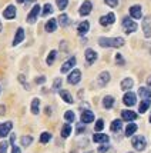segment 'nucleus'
Listing matches in <instances>:
<instances>
[{
  "label": "nucleus",
  "mask_w": 151,
  "mask_h": 153,
  "mask_svg": "<svg viewBox=\"0 0 151 153\" xmlns=\"http://www.w3.org/2000/svg\"><path fill=\"white\" fill-rule=\"evenodd\" d=\"M99 45L101 47H123L124 39L123 37H100Z\"/></svg>",
  "instance_id": "1"
},
{
  "label": "nucleus",
  "mask_w": 151,
  "mask_h": 153,
  "mask_svg": "<svg viewBox=\"0 0 151 153\" xmlns=\"http://www.w3.org/2000/svg\"><path fill=\"white\" fill-rule=\"evenodd\" d=\"M131 143H133V146H134V149L140 150V152L144 150L145 146H147V140H145L144 136H133Z\"/></svg>",
  "instance_id": "2"
},
{
  "label": "nucleus",
  "mask_w": 151,
  "mask_h": 153,
  "mask_svg": "<svg viewBox=\"0 0 151 153\" xmlns=\"http://www.w3.org/2000/svg\"><path fill=\"white\" fill-rule=\"evenodd\" d=\"M123 27H124L125 33L130 34V33H134L136 30H137V23L134 22V20H131L130 17H124L123 19Z\"/></svg>",
  "instance_id": "3"
},
{
  "label": "nucleus",
  "mask_w": 151,
  "mask_h": 153,
  "mask_svg": "<svg viewBox=\"0 0 151 153\" xmlns=\"http://www.w3.org/2000/svg\"><path fill=\"white\" fill-rule=\"evenodd\" d=\"M80 80H81V72H80L79 69H74L71 73L69 74V77H67V82L70 85H77Z\"/></svg>",
  "instance_id": "4"
},
{
  "label": "nucleus",
  "mask_w": 151,
  "mask_h": 153,
  "mask_svg": "<svg viewBox=\"0 0 151 153\" xmlns=\"http://www.w3.org/2000/svg\"><path fill=\"white\" fill-rule=\"evenodd\" d=\"M40 10H41V7L39 6V4H36V6L30 10V13H29V16H27V22L32 25V23H34L36 22V19H37V16H39Z\"/></svg>",
  "instance_id": "5"
},
{
  "label": "nucleus",
  "mask_w": 151,
  "mask_h": 153,
  "mask_svg": "<svg viewBox=\"0 0 151 153\" xmlns=\"http://www.w3.org/2000/svg\"><path fill=\"white\" fill-rule=\"evenodd\" d=\"M116 22V16L114 13H108L107 16H103V17H100V25L101 26H110Z\"/></svg>",
  "instance_id": "6"
},
{
  "label": "nucleus",
  "mask_w": 151,
  "mask_h": 153,
  "mask_svg": "<svg viewBox=\"0 0 151 153\" xmlns=\"http://www.w3.org/2000/svg\"><path fill=\"white\" fill-rule=\"evenodd\" d=\"M12 127H13V123H12V122H4V123H1V125H0V137L7 136V134L10 133Z\"/></svg>",
  "instance_id": "7"
},
{
  "label": "nucleus",
  "mask_w": 151,
  "mask_h": 153,
  "mask_svg": "<svg viewBox=\"0 0 151 153\" xmlns=\"http://www.w3.org/2000/svg\"><path fill=\"white\" fill-rule=\"evenodd\" d=\"M136 94L133 93V92H127L124 94V97H123V102H124V105L127 106H134L136 105Z\"/></svg>",
  "instance_id": "8"
},
{
  "label": "nucleus",
  "mask_w": 151,
  "mask_h": 153,
  "mask_svg": "<svg viewBox=\"0 0 151 153\" xmlns=\"http://www.w3.org/2000/svg\"><path fill=\"white\" fill-rule=\"evenodd\" d=\"M91 9H93L91 1L85 0L84 3L81 4V7H80V14H81V16H87V14L91 13Z\"/></svg>",
  "instance_id": "9"
},
{
  "label": "nucleus",
  "mask_w": 151,
  "mask_h": 153,
  "mask_svg": "<svg viewBox=\"0 0 151 153\" xmlns=\"http://www.w3.org/2000/svg\"><path fill=\"white\" fill-rule=\"evenodd\" d=\"M74 65H76V57H70L66 63H63V66H61V69H60V72H61V73H67L69 70H71Z\"/></svg>",
  "instance_id": "10"
},
{
  "label": "nucleus",
  "mask_w": 151,
  "mask_h": 153,
  "mask_svg": "<svg viewBox=\"0 0 151 153\" xmlns=\"http://www.w3.org/2000/svg\"><path fill=\"white\" fill-rule=\"evenodd\" d=\"M3 16H4V19L7 20H12L16 17V7L14 6H7L6 9H4V12H3Z\"/></svg>",
  "instance_id": "11"
},
{
  "label": "nucleus",
  "mask_w": 151,
  "mask_h": 153,
  "mask_svg": "<svg viewBox=\"0 0 151 153\" xmlns=\"http://www.w3.org/2000/svg\"><path fill=\"white\" fill-rule=\"evenodd\" d=\"M130 16L134 17V19H141V16H143V10H141V6H131L130 7Z\"/></svg>",
  "instance_id": "12"
},
{
  "label": "nucleus",
  "mask_w": 151,
  "mask_h": 153,
  "mask_svg": "<svg viewBox=\"0 0 151 153\" xmlns=\"http://www.w3.org/2000/svg\"><path fill=\"white\" fill-rule=\"evenodd\" d=\"M85 60L88 65H93L96 60H97V53L93 50V49H87L85 50Z\"/></svg>",
  "instance_id": "13"
},
{
  "label": "nucleus",
  "mask_w": 151,
  "mask_h": 153,
  "mask_svg": "<svg viewBox=\"0 0 151 153\" xmlns=\"http://www.w3.org/2000/svg\"><path fill=\"white\" fill-rule=\"evenodd\" d=\"M23 40H24V30H23L21 27H19V29H17V32H16V36H14L13 46H17V45H20Z\"/></svg>",
  "instance_id": "14"
},
{
  "label": "nucleus",
  "mask_w": 151,
  "mask_h": 153,
  "mask_svg": "<svg viewBox=\"0 0 151 153\" xmlns=\"http://www.w3.org/2000/svg\"><path fill=\"white\" fill-rule=\"evenodd\" d=\"M108 82H110V73H108V72H103V73H100L99 82H97L100 87H104Z\"/></svg>",
  "instance_id": "15"
},
{
  "label": "nucleus",
  "mask_w": 151,
  "mask_h": 153,
  "mask_svg": "<svg viewBox=\"0 0 151 153\" xmlns=\"http://www.w3.org/2000/svg\"><path fill=\"white\" fill-rule=\"evenodd\" d=\"M93 120H94V114H93V112H90V110H84L83 113H81V123H91Z\"/></svg>",
  "instance_id": "16"
},
{
  "label": "nucleus",
  "mask_w": 151,
  "mask_h": 153,
  "mask_svg": "<svg viewBox=\"0 0 151 153\" xmlns=\"http://www.w3.org/2000/svg\"><path fill=\"white\" fill-rule=\"evenodd\" d=\"M121 117H123V120H127V122L136 120L137 119V113H134L131 110H123V112H121Z\"/></svg>",
  "instance_id": "17"
},
{
  "label": "nucleus",
  "mask_w": 151,
  "mask_h": 153,
  "mask_svg": "<svg viewBox=\"0 0 151 153\" xmlns=\"http://www.w3.org/2000/svg\"><path fill=\"white\" fill-rule=\"evenodd\" d=\"M88 29H90V23L87 22V20H84V22H81L79 25V27H77V32H79L80 36H83V34H85L87 32H88Z\"/></svg>",
  "instance_id": "18"
},
{
  "label": "nucleus",
  "mask_w": 151,
  "mask_h": 153,
  "mask_svg": "<svg viewBox=\"0 0 151 153\" xmlns=\"http://www.w3.org/2000/svg\"><path fill=\"white\" fill-rule=\"evenodd\" d=\"M44 29H46V32H49V33H53V32L57 29V20H56V19H50L46 23Z\"/></svg>",
  "instance_id": "19"
},
{
  "label": "nucleus",
  "mask_w": 151,
  "mask_h": 153,
  "mask_svg": "<svg viewBox=\"0 0 151 153\" xmlns=\"http://www.w3.org/2000/svg\"><path fill=\"white\" fill-rule=\"evenodd\" d=\"M93 140L96 142V143H107L110 137H108V134H103V133H97L93 136Z\"/></svg>",
  "instance_id": "20"
},
{
  "label": "nucleus",
  "mask_w": 151,
  "mask_h": 153,
  "mask_svg": "<svg viewBox=\"0 0 151 153\" xmlns=\"http://www.w3.org/2000/svg\"><path fill=\"white\" fill-rule=\"evenodd\" d=\"M59 25L61 27H66V26H69V23H70V19H69V16H67V14H60L59 16Z\"/></svg>",
  "instance_id": "21"
},
{
  "label": "nucleus",
  "mask_w": 151,
  "mask_h": 153,
  "mask_svg": "<svg viewBox=\"0 0 151 153\" xmlns=\"http://www.w3.org/2000/svg\"><path fill=\"white\" fill-rule=\"evenodd\" d=\"M133 85H134L133 79L127 77V79H124L123 82H121V89H123V90H130V89L133 87Z\"/></svg>",
  "instance_id": "22"
},
{
  "label": "nucleus",
  "mask_w": 151,
  "mask_h": 153,
  "mask_svg": "<svg viewBox=\"0 0 151 153\" xmlns=\"http://www.w3.org/2000/svg\"><path fill=\"white\" fill-rule=\"evenodd\" d=\"M138 94L144 99H151V90L147 89V87H140L138 89Z\"/></svg>",
  "instance_id": "23"
},
{
  "label": "nucleus",
  "mask_w": 151,
  "mask_h": 153,
  "mask_svg": "<svg viewBox=\"0 0 151 153\" xmlns=\"http://www.w3.org/2000/svg\"><path fill=\"white\" fill-rule=\"evenodd\" d=\"M113 105H114V97L113 96H105L104 99H103V106L105 109H111Z\"/></svg>",
  "instance_id": "24"
},
{
  "label": "nucleus",
  "mask_w": 151,
  "mask_h": 153,
  "mask_svg": "<svg viewBox=\"0 0 151 153\" xmlns=\"http://www.w3.org/2000/svg\"><path fill=\"white\" fill-rule=\"evenodd\" d=\"M150 105H151V102H150V99H144V100H141V103H140V106H138V110L141 112V113H144L145 110L150 107Z\"/></svg>",
  "instance_id": "25"
},
{
  "label": "nucleus",
  "mask_w": 151,
  "mask_h": 153,
  "mask_svg": "<svg viewBox=\"0 0 151 153\" xmlns=\"http://www.w3.org/2000/svg\"><path fill=\"white\" fill-rule=\"evenodd\" d=\"M39 110H40V100L36 97V99H33V102H32V113L39 114Z\"/></svg>",
  "instance_id": "26"
},
{
  "label": "nucleus",
  "mask_w": 151,
  "mask_h": 153,
  "mask_svg": "<svg viewBox=\"0 0 151 153\" xmlns=\"http://www.w3.org/2000/svg\"><path fill=\"white\" fill-rule=\"evenodd\" d=\"M60 96H61V99L64 100L66 103H73V97H71V94L69 93L67 90H60Z\"/></svg>",
  "instance_id": "27"
},
{
  "label": "nucleus",
  "mask_w": 151,
  "mask_h": 153,
  "mask_svg": "<svg viewBox=\"0 0 151 153\" xmlns=\"http://www.w3.org/2000/svg\"><path fill=\"white\" fill-rule=\"evenodd\" d=\"M136 130H137V125H136V123H130V125L127 126V129H125V134L130 137V136H133V134L136 133Z\"/></svg>",
  "instance_id": "28"
},
{
  "label": "nucleus",
  "mask_w": 151,
  "mask_h": 153,
  "mask_svg": "<svg viewBox=\"0 0 151 153\" xmlns=\"http://www.w3.org/2000/svg\"><path fill=\"white\" fill-rule=\"evenodd\" d=\"M56 56H57V52H56V50H52V52L49 53V56H47V59H46V63L49 65V66H52L53 63H54Z\"/></svg>",
  "instance_id": "29"
},
{
  "label": "nucleus",
  "mask_w": 151,
  "mask_h": 153,
  "mask_svg": "<svg viewBox=\"0 0 151 153\" xmlns=\"http://www.w3.org/2000/svg\"><path fill=\"white\" fill-rule=\"evenodd\" d=\"M143 27H144V34H145V37H151V29H150V22H148V19H144Z\"/></svg>",
  "instance_id": "30"
},
{
  "label": "nucleus",
  "mask_w": 151,
  "mask_h": 153,
  "mask_svg": "<svg viewBox=\"0 0 151 153\" xmlns=\"http://www.w3.org/2000/svg\"><path fill=\"white\" fill-rule=\"evenodd\" d=\"M71 133V126H70V123H66L63 129H61V136L63 137H69V134Z\"/></svg>",
  "instance_id": "31"
},
{
  "label": "nucleus",
  "mask_w": 151,
  "mask_h": 153,
  "mask_svg": "<svg viewBox=\"0 0 151 153\" xmlns=\"http://www.w3.org/2000/svg\"><path fill=\"white\" fill-rule=\"evenodd\" d=\"M121 127H123L121 120H114V122L111 123V130L113 132H120V130H121Z\"/></svg>",
  "instance_id": "32"
},
{
  "label": "nucleus",
  "mask_w": 151,
  "mask_h": 153,
  "mask_svg": "<svg viewBox=\"0 0 151 153\" xmlns=\"http://www.w3.org/2000/svg\"><path fill=\"white\" fill-rule=\"evenodd\" d=\"M53 13V6L50 4V3H46L44 4V7H43V12H41V14L43 16H49V14Z\"/></svg>",
  "instance_id": "33"
},
{
  "label": "nucleus",
  "mask_w": 151,
  "mask_h": 153,
  "mask_svg": "<svg viewBox=\"0 0 151 153\" xmlns=\"http://www.w3.org/2000/svg\"><path fill=\"white\" fill-rule=\"evenodd\" d=\"M32 142H33V137H32V136H23V137H21V145H23V146H30V145H32Z\"/></svg>",
  "instance_id": "34"
},
{
  "label": "nucleus",
  "mask_w": 151,
  "mask_h": 153,
  "mask_svg": "<svg viewBox=\"0 0 151 153\" xmlns=\"http://www.w3.org/2000/svg\"><path fill=\"white\" fill-rule=\"evenodd\" d=\"M50 139H52V134L49 133V132H43L41 136H40V142H41V143H47Z\"/></svg>",
  "instance_id": "35"
},
{
  "label": "nucleus",
  "mask_w": 151,
  "mask_h": 153,
  "mask_svg": "<svg viewBox=\"0 0 151 153\" xmlns=\"http://www.w3.org/2000/svg\"><path fill=\"white\" fill-rule=\"evenodd\" d=\"M56 3H57V7H59L60 10H64L69 4V0H56Z\"/></svg>",
  "instance_id": "36"
},
{
  "label": "nucleus",
  "mask_w": 151,
  "mask_h": 153,
  "mask_svg": "<svg viewBox=\"0 0 151 153\" xmlns=\"http://www.w3.org/2000/svg\"><path fill=\"white\" fill-rule=\"evenodd\" d=\"M64 119H66L67 122H74L76 116H74V113H73L71 110H67L66 113H64Z\"/></svg>",
  "instance_id": "37"
},
{
  "label": "nucleus",
  "mask_w": 151,
  "mask_h": 153,
  "mask_svg": "<svg viewBox=\"0 0 151 153\" xmlns=\"http://www.w3.org/2000/svg\"><path fill=\"white\" fill-rule=\"evenodd\" d=\"M103 127H104V120H103V119H99L97 122H96V126H94L96 132H100V130H103Z\"/></svg>",
  "instance_id": "38"
},
{
  "label": "nucleus",
  "mask_w": 151,
  "mask_h": 153,
  "mask_svg": "<svg viewBox=\"0 0 151 153\" xmlns=\"http://www.w3.org/2000/svg\"><path fill=\"white\" fill-rule=\"evenodd\" d=\"M116 63H117V65H121V66L124 65V59H123V56L120 53L116 54Z\"/></svg>",
  "instance_id": "39"
},
{
  "label": "nucleus",
  "mask_w": 151,
  "mask_h": 153,
  "mask_svg": "<svg viewBox=\"0 0 151 153\" xmlns=\"http://www.w3.org/2000/svg\"><path fill=\"white\" fill-rule=\"evenodd\" d=\"M60 86H61V79H56L53 83V90H59Z\"/></svg>",
  "instance_id": "40"
},
{
  "label": "nucleus",
  "mask_w": 151,
  "mask_h": 153,
  "mask_svg": "<svg viewBox=\"0 0 151 153\" xmlns=\"http://www.w3.org/2000/svg\"><path fill=\"white\" fill-rule=\"evenodd\" d=\"M7 146H9L7 142H1V143H0V153H6L7 152Z\"/></svg>",
  "instance_id": "41"
},
{
  "label": "nucleus",
  "mask_w": 151,
  "mask_h": 153,
  "mask_svg": "<svg viewBox=\"0 0 151 153\" xmlns=\"http://www.w3.org/2000/svg\"><path fill=\"white\" fill-rule=\"evenodd\" d=\"M105 3H107V4H108V6L110 7H116L118 4V0H104Z\"/></svg>",
  "instance_id": "42"
},
{
  "label": "nucleus",
  "mask_w": 151,
  "mask_h": 153,
  "mask_svg": "<svg viewBox=\"0 0 151 153\" xmlns=\"http://www.w3.org/2000/svg\"><path fill=\"white\" fill-rule=\"evenodd\" d=\"M19 82L20 83H23V86L26 87V89H29V85L26 83V79H24V76H23V74H20L19 76Z\"/></svg>",
  "instance_id": "43"
},
{
  "label": "nucleus",
  "mask_w": 151,
  "mask_h": 153,
  "mask_svg": "<svg viewBox=\"0 0 151 153\" xmlns=\"http://www.w3.org/2000/svg\"><path fill=\"white\" fill-rule=\"evenodd\" d=\"M44 82H46V77H44V76H40V77L36 79V83H37V85H43Z\"/></svg>",
  "instance_id": "44"
},
{
  "label": "nucleus",
  "mask_w": 151,
  "mask_h": 153,
  "mask_svg": "<svg viewBox=\"0 0 151 153\" xmlns=\"http://www.w3.org/2000/svg\"><path fill=\"white\" fill-rule=\"evenodd\" d=\"M108 149H110V147L107 146V145H105V146H101V147H99V153H105Z\"/></svg>",
  "instance_id": "45"
},
{
  "label": "nucleus",
  "mask_w": 151,
  "mask_h": 153,
  "mask_svg": "<svg viewBox=\"0 0 151 153\" xmlns=\"http://www.w3.org/2000/svg\"><path fill=\"white\" fill-rule=\"evenodd\" d=\"M12 153H20V149H19V146H16L13 143V150H12Z\"/></svg>",
  "instance_id": "46"
},
{
  "label": "nucleus",
  "mask_w": 151,
  "mask_h": 153,
  "mask_svg": "<svg viewBox=\"0 0 151 153\" xmlns=\"http://www.w3.org/2000/svg\"><path fill=\"white\" fill-rule=\"evenodd\" d=\"M83 130H85V127H83L81 125H79V126H77V133H81Z\"/></svg>",
  "instance_id": "47"
},
{
  "label": "nucleus",
  "mask_w": 151,
  "mask_h": 153,
  "mask_svg": "<svg viewBox=\"0 0 151 153\" xmlns=\"http://www.w3.org/2000/svg\"><path fill=\"white\" fill-rule=\"evenodd\" d=\"M4 113H6V107H4V106H0V114L3 116Z\"/></svg>",
  "instance_id": "48"
},
{
  "label": "nucleus",
  "mask_w": 151,
  "mask_h": 153,
  "mask_svg": "<svg viewBox=\"0 0 151 153\" xmlns=\"http://www.w3.org/2000/svg\"><path fill=\"white\" fill-rule=\"evenodd\" d=\"M46 113L47 114H52V109H50V107H46Z\"/></svg>",
  "instance_id": "49"
},
{
  "label": "nucleus",
  "mask_w": 151,
  "mask_h": 153,
  "mask_svg": "<svg viewBox=\"0 0 151 153\" xmlns=\"http://www.w3.org/2000/svg\"><path fill=\"white\" fill-rule=\"evenodd\" d=\"M17 3H24V1H27V0H16Z\"/></svg>",
  "instance_id": "50"
},
{
  "label": "nucleus",
  "mask_w": 151,
  "mask_h": 153,
  "mask_svg": "<svg viewBox=\"0 0 151 153\" xmlns=\"http://www.w3.org/2000/svg\"><path fill=\"white\" fill-rule=\"evenodd\" d=\"M1 29H3V26H1V22H0V32H1Z\"/></svg>",
  "instance_id": "51"
},
{
  "label": "nucleus",
  "mask_w": 151,
  "mask_h": 153,
  "mask_svg": "<svg viewBox=\"0 0 151 153\" xmlns=\"http://www.w3.org/2000/svg\"><path fill=\"white\" fill-rule=\"evenodd\" d=\"M150 122H151V116H150Z\"/></svg>",
  "instance_id": "52"
},
{
  "label": "nucleus",
  "mask_w": 151,
  "mask_h": 153,
  "mask_svg": "<svg viewBox=\"0 0 151 153\" xmlns=\"http://www.w3.org/2000/svg\"><path fill=\"white\" fill-rule=\"evenodd\" d=\"M88 153H93V152H88Z\"/></svg>",
  "instance_id": "53"
}]
</instances>
